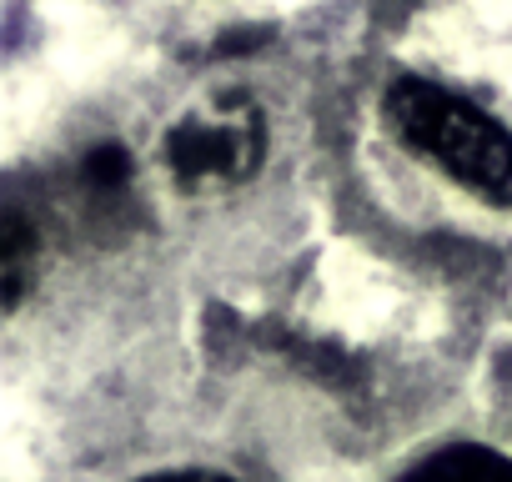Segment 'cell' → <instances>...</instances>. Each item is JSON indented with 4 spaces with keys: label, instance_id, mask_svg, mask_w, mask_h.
<instances>
[{
    "label": "cell",
    "instance_id": "cell-1",
    "mask_svg": "<svg viewBox=\"0 0 512 482\" xmlns=\"http://www.w3.org/2000/svg\"><path fill=\"white\" fill-rule=\"evenodd\" d=\"M382 106L392 131L457 186L492 206H512V136L482 106L422 76H397Z\"/></svg>",
    "mask_w": 512,
    "mask_h": 482
},
{
    "label": "cell",
    "instance_id": "cell-2",
    "mask_svg": "<svg viewBox=\"0 0 512 482\" xmlns=\"http://www.w3.org/2000/svg\"><path fill=\"white\" fill-rule=\"evenodd\" d=\"M267 156V121L251 101H226L221 111L186 116L166 136V166L196 186V181H241Z\"/></svg>",
    "mask_w": 512,
    "mask_h": 482
},
{
    "label": "cell",
    "instance_id": "cell-3",
    "mask_svg": "<svg viewBox=\"0 0 512 482\" xmlns=\"http://www.w3.org/2000/svg\"><path fill=\"white\" fill-rule=\"evenodd\" d=\"M397 482H512V462L482 442H452L412 462Z\"/></svg>",
    "mask_w": 512,
    "mask_h": 482
},
{
    "label": "cell",
    "instance_id": "cell-4",
    "mask_svg": "<svg viewBox=\"0 0 512 482\" xmlns=\"http://www.w3.org/2000/svg\"><path fill=\"white\" fill-rule=\"evenodd\" d=\"M81 176L96 196H116L126 181H131V156L126 146H96L86 161H81Z\"/></svg>",
    "mask_w": 512,
    "mask_h": 482
},
{
    "label": "cell",
    "instance_id": "cell-5",
    "mask_svg": "<svg viewBox=\"0 0 512 482\" xmlns=\"http://www.w3.org/2000/svg\"><path fill=\"white\" fill-rule=\"evenodd\" d=\"M26 252H31V226H26V216L11 206V211H6V307L21 302V287H26Z\"/></svg>",
    "mask_w": 512,
    "mask_h": 482
},
{
    "label": "cell",
    "instance_id": "cell-6",
    "mask_svg": "<svg viewBox=\"0 0 512 482\" xmlns=\"http://www.w3.org/2000/svg\"><path fill=\"white\" fill-rule=\"evenodd\" d=\"M136 482H241V477L206 472V467H181V472H151V477H136Z\"/></svg>",
    "mask_w": 512,
    "mask_h": 482
}]
</instances>
